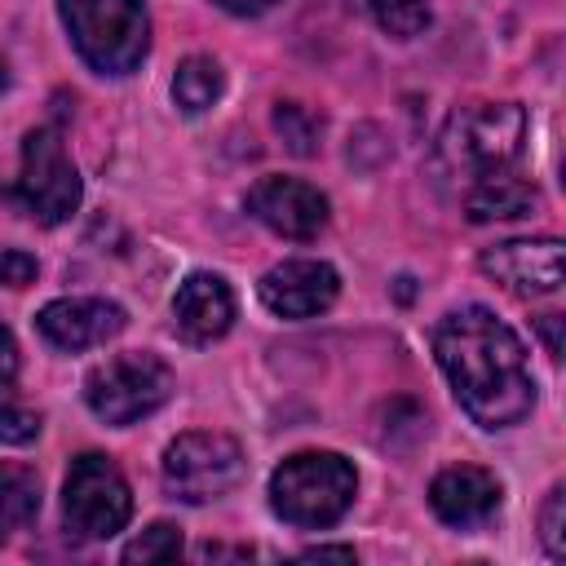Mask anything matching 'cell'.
Instances as JSON below:
<instances>
[{
    "label": "cell",
    "mask_w": 566,
    "mask_h": 566,
    "mask_svg": "<svg viewBox=\"0 0 566 566\" xmlns=\"http://www.w3.org/2000/svg\"><path fill=\"white\" fill-rule=\"evenodd\" d=\"M433 358L451 380L455 402L482 429H509L531 416L535 380L517 332L486 305H460L433 327Z\"/></svg>",
    "instance_id": "6da1fadb"
},
{
    "label": "cell",
    "mask_w": 566,
    "mask_h": 566,
    "mask_svg": "<svg viewBox=\"0 0 566 566\" xmlns=\"http://www.w3.org/2000/svg\"><path fill=\"white\" fill-rule=\"evenodd\" d=\"M522 137H526V115L517 102H473L455 111L438 133L433 168L442 177L478 181L486 172L509 168L522 155Z\"/></svg>",
    "instance_id": "7a4b0ae2"
},
{
    "label": "cell",
    "mask_w": 566,
    "mask_h": 566,
    "mask_svg": "<svg viewBox=\"0 0 566 566\" xmlns=\"http://www.w3.org/2000/svg\"><path fill=\"white\" fill-rule=\"evenodd\" d=\"M354 491H358V473L336 451H296L270 478L274 513L305 531H323L340 522L345 509L354 504Z\"/></svg>",
    "instance_id": "3957f363"
},
{
    "label": "cell",
    "mask_w": 566,
    "mask_h": 566,
    "mask_svg": "<svg viewBox=\"0 0 566 566\" xmlns=\"http://www.w3.org/2000/svg\"><path fill=\"white\" fill-rule=\"evenodd\" d=\"M80 57L102 75H128L150 49L146 0H57Z\"/></svg>",
    "instance_id": "277c9868"
},
{
    "label": "cell",
    "mask_w": 566,
    "mask_h": 566,
    "mask_svg": "<svg viewBox=\"0 0 566 566\" xmlns=\"http://www.w3.org/2000/svg\"><path fill=\"white\" fill-rule=\"evenodd\" d=\"M172 394V371L159 354L128 349L106 363H97L84 380V402L106 424H133L150 411H159Z\"/></svg>",
    "instance_id": "5b68a950"
},
{
    "label": "cell",
    "mask_w": 566,
    "mask_h": 566,
    "mask_svg": "<svg viewBox=\"0 0 566 566\" xmlns=\"http://www.w3.org/2000/svg\"><path fill=\"white\" fill-rule=\"evenodd\" d=\"M133 517V491L124 473L97 455L84 451L71 460L66 486H62V522L75 539H111Z\"/></svg>",
    "instance_id": "8992f818"
},
{
    "label": "cell",
    "mask_w": 566,
    "mask_h": 566,
    "mask_svg": "<svg viewBox=\"0 0 566 566\" xmlns=\"http://www.w3.org/2000/svg\"><path fill=\"white\" fill-rule=\"evenodd\" d=\"M243 478V451L230 433H181L164 451V486L186 504H208Z\"/></svg>",
    "instance_id": "52a82bcc"
},
{
    "label": "cell",
    "mask_w": 566,
    "mask_h": 566,
    "mask_svg": "<svg viewBox=\"0 0 566 566\" xmlns=\"http://www.w3.org/2000/svg\"><path fill=\"white\" fill-rule=\"evenodd\" d=\"M18 195L27 203V212L44 226L66 221L80 208V172L57 137V128H35L22 142V177H18Z\"/></svg>",
    "instance_id": "ba28073f"
},
{
    "label": "cell",
    "mask_w": 566,
    "mask_h": 566,
    "mask_svg": "<svg viewBox=\"0 0 566 566\" xmlns=\"http://www.w3.org/2000/svg\"><path fill=\"white\" fill-rule=\"evenodd\" d=\"M248 212L265 230L305 243L327 226V195L310 181H296V177H261L248 190Z\"/></svg>",
    "instance_id": "9c48e42d"
},
{
    "label": "cell",
    "mask_w": 566,
    "mask_h": 566,
    "mask_svg": "<svg viewBox=\"0 0 566 566\" xmlns=\"http://www.w3.org/2000/svg\"><path fill=\"white\" fill-rule=\"evenodd\" d=\"M482 270L513 296H553L562 287V239H504L482 252Z\"/></svg>",
    "instance_id": "30bf717a"
},
{
    "label": "cell",
    "mask_w": 566,
    "mask_h": 566,
    "mask_svg": "<svg viewBox=\"0 0 566 566\" xmlns=\"http://www.w3.org/2000/svg\"><path fill=\"white\" fill-rule=\"evenodd\" d=\"M124 323H128V318H124V305L102 301V296L49 301V305L35 314L40 336H44L53 349H66V354H80V349H93V345L119 336Z\"/></svg>",
    "instance_id": "8fae6325"
},
{
    "label": "cell",
    "mask_w": 566,
    "mask_h": 566,
    "mask_svg": "<svg viewBox=\"0 0 566 566\" xmlns=\"http://www.w3.org/2000/svg\"><path fill=\"white\" fill-rule=\"evenodd\" d=\"M340 292V279L327 261H283L261 279V305L279 318H314Z\"/></svg>",
    "instance_id": "7c38bea8"
},
{
    "label": "cell",
    "mask_w": 566,
    "mask_h": 566,
    "mask_svg": "<svg viewBox=\"0 0 566 566\" xmlns=\"http://www.w3.org/2000/svg\"><path fill=\"white\" fill-rule=\"evenodd\" d=\"M172 323L181 332V340L190 345H212L230 332L234 323V292L221 274H186L177 283V296H172Z\"/></svg>",
    "instance_id": "4fadbf2b"
},
{
    "label": "cell",
    "mask_w": 566,
    "mask_h": 566,
    "mask_svg": "<svg viewBox=\"0 0 566 566\" xmlns=\"http://www.w3.org/2000/svg\"><path fill=\"white\" fill-rule=\"evenodd\" d=\"M500 495H504V491H500L495 473H486V469H478V464H451V469H442V473L429 482V504H433V513H438L447 526H460V531L482 526L486 517H495Z\"/></svg>",
    "instance_id": "5bb4252c"
},
{
    "label": "cell",
    "mask_w": 566,
    "mask_h": 566,
    "mask_svg": "<svg viewBox=\"0 0 566 566\" xmlns=\"http://www.w3.org/2000/svg\"><path fill=\"white\" fill-rule=\"evenodd\" d=\"M535 203H539L535 186L522 181V177H513L509 168L478 177L469 186V199H464L469 221H513V217H526Z\"/></svg>",
    "instance_id": "9a60e30c"
},
{
    "label": "cell",
    "mask_w": 566,
    "mask_h": 566,
    "mask_svg": "<svg viewBox=\"0 0 566 566\" xmlns=\"http://www.w3.org/2000/svg\"><path fill=\"white\" fill-rule=\"evenodd\" d=\"M40 513V478L27 464H0V544Z\"/></svg>",
    "instance_id": "2e32d148"
},
{
    "label": "cell",
    "mask_w": 566,
    "mask_h": 566,
    "mask_svg": "<svg viewBox=\"0 0 566 566\" xmlns=\"http://www.w3.org/2000/svg\"><path fill=\"white\" fill-rule=\"evenodd\" d=\"M226 93V75L212 57L195 53L177 66V80H172V102L186 111V115H199L208 106H217V97Z\"/></svg>",
    "instance_id": "e0dca14e"
},
{
    "label": "cell",
    "mask_w": 566,
    "mask_h": 566,
    "mask_svg": "<svg viewBox=\"0 0 566 566\" xmlns=\"http://www.w3.org/2000/svg\"><path fill=\"white\" fill-rule=\"evenodd\" d=\"M274 128H279V137H283V146H287L292 155H314V150H318L323 119H318L310 106H301V102H279V106H274Z\"/></svg>",
    "instance_id": "ac0fdd59"
},
{
    "label": "cell",
    "mask_w": 566,
    "mask_h": 566,
    "mask_svg": "<svg viewBox=\"0 0 566 566\" xmlns=\"http://www.w3.org/2000/svg\"><path fill=\"white\" fill-rule=\"evenodd\" d=\"M363 4L376 18V27L398 35V40H411L429 27V4L424 0H363Z\"/></svg>",
    "instance_id": "d6986e66"
},
{
    "label": "cell",
    "mask_w": 566,
    "mask_h": 566,
    "mask_svg": "<svg viewBox=\"0 0 566 566\" xmlns=\"http://www.w3.org/2000/svg\"><path fill=\"white\" fill-rule=\"evenodd\" d=\"M181 557V531L172 526V522H155V526H146L137 539H128L124 544V562L128 566H150V562H177Z\"/></svg>",
    "instance_id": "ffe728a7"
},
{
    "label": "cell",
    "mask_w": 566,
    "mask_h": 566,
    "mask_svg": "<svg viewBox=\"0 0 566 566\" xmlns=\"http://www.w3.org/2000/svg\"><path fill=\"white\" fill-rule=\"evenodd\" d=\"M35 433H40V411H31L9 385H0V442L18 447V442H31Z\"/></svg>",
    "instance_id": "44dd1931"
},
{
    "label": "cell",
    "mask_w": 566,
    "mask_h": 566,
    "mask_svg": "<svg viewBox=\"0 0 566 566\" xmlns=\"http://www.w3.org/2000/svg\"><path fill=\"white\" fill-rule=\"evenodd\" d=\"M562 526H566V491L553 486L548 500H544V509H539V535H544L548 557H566V531Z\"/></svg>",
    "instance_id": "7402d4cb"
},
{
    "label": "cell",
    "mask_w": 566,
    "mask_h": 566,
    "mask_svg": "<svg viewBox=\"0 0 566 566\" xmlns=\"http://www.w3.org/2000/svg\"><path fill=\"white\" fill-rule=\"evenodd\" d=\"M35 279V256L22 248H4L0 252V283L4 287H27Z\"/></svg>",
    "instance_id": "603a6c76"
},
{
    "label": "cell",
    "mask_w": 566,
    "mask_h": 566,
    "mask_svg": "<svg viewBox=\"0 0 566 566\" xmlns=\"http://www.w3.org/2000/svg\"><path fill=\"white\" fill-rule=\"evenodd\" d=\"M13 376H18V340L0 323V385H13Z\"/></svg>",
    "instance_id": "cb8c5ba5"
},
{
    "label": "cell",
    "mask_w": 566,
    "mask_h": 566,
    "mask_svg": "<svg viewBox=\"0 0 566 566\" xmlns=\"http://www.w3.org/2000/svg\"><path fill=\"white\" fill-rule=\"evenodd\" d=\"M226 13H243V18H252V13H265L274 0H217Z\"/></svg>",
    "instance_id": "d4e9b609"
},
{
    "label": "cell",
    "mask_w": 566,
    "mask_h": 566,
    "mask_svg": "<svg viewBox=\"0 0 566 566\" xmlns=\"http://www.w3.org/2000/svg\"><path fill=\"white\" fill-rule=\"evenodd\" d=\"M305 557H340V562H354V548H332V544H318V548H305Z\"/></svg>",
    "instance_id": "484cf974"
},
{
    "label": "cell",
    "mask_w": 566,
    "mask_h": 566,
    "mask_svg": "<svg viewBox=\"0 0 566 566\" xmlns=\"http://www.w3.org/2000/svg\"><path fill=\"white\" fill-rule=\"evenodd\" d=\"M539 327H544V340H548V354H557L562 345H557V314H544L539 318Z\"/></svg>",
    "instance_id": "4316f807"
}]
</instances>
